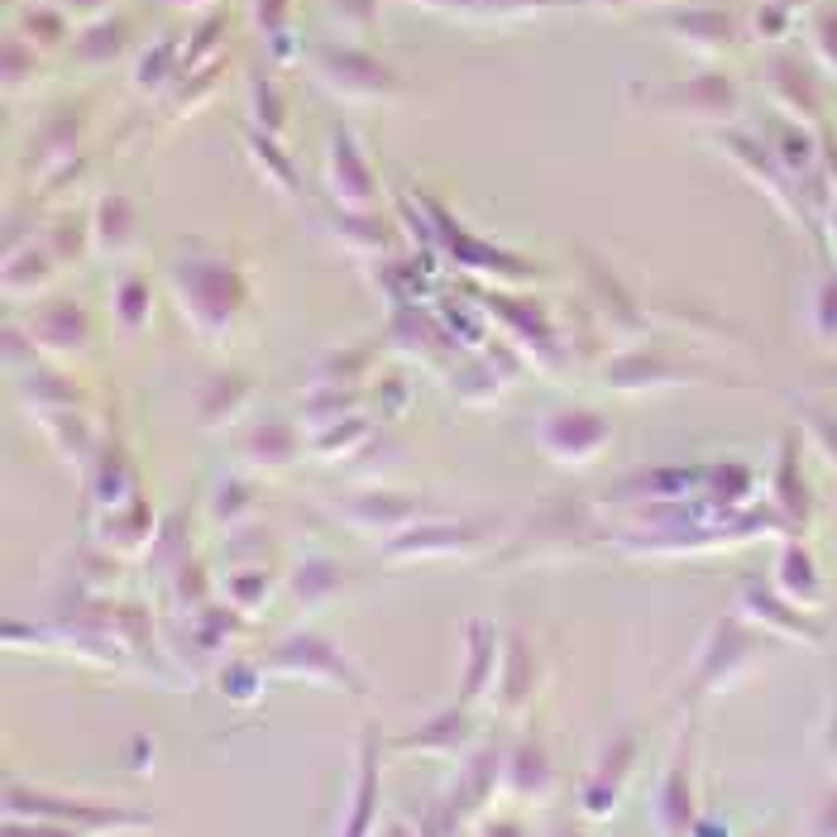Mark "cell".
<instances>
[{"instance_id": "cell-1", "label": "cell", "mask_w": 837, "mask_h": 837, "mask_svg": "<svg viewBox=\"0 0 837 837\" xmlns=\"http://www.w3.org/2000/svg\"><path fill=\"white\" fill-rule=\"evenodd\" d=\"M546 431H560V446H550V455H570V460L579 465L584 455H594L598 446L608 440V426L589 417V412H575V417H550Z\"/></svg>"}]
</instances>
